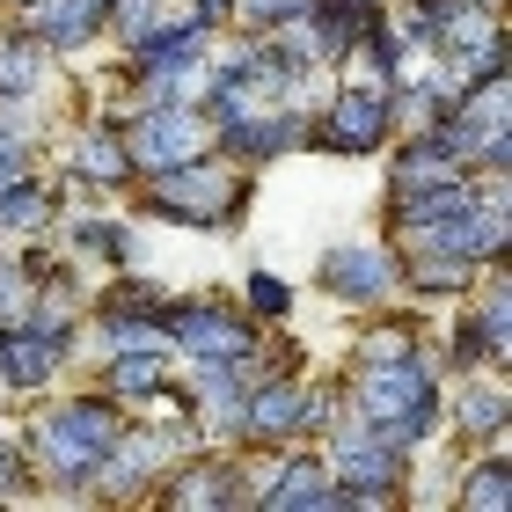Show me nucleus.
<instances>
[{
  "mask_svg": "<svg viewBox=\"0 0 512 512\" xmlns=\"http://www.w3.org/2000/svg\"><path fill=\"white\" fill-rule=\"evenodd\" d=\"M125 417H132V410H125L110 388L59 395L52 410H37L30 425H22V461H30V476H44V491L88 498V483H96V461H103L110 439H118Z\"/></svg>",
  "mask_w": 512,
  "mask_h": 512,
  "instance_id": "obj_1",
  "label": "nucleus"
},
{
  "mask_svg": "<svg viewBox=\"0 0 512 512\" xmlns=\"http://www.w3.org/2000/svg\"><path fill=\"white\" fill-rule=\"evenodd\" d=\"M139 191V213L169 220V227H198V235H235L249 198H256V169H235L220 147H205L176 169H154L132 183Z\"/></svg>",
  "mask_w": 512,
  "mask_h": 512,
  "instance_id": "obj_2",
  "label": "nucleus"
},
{
  "mask_svg": "<svg viewBox=\"0 0 512 512\" xmlns=\"http://www.w3.org/2000/svg\"><path fill=\"white\" fill-rule=\"evenodd\" d=\"M395 139V125H388V88L366 74V81H344V88H330L315 110H308V147L315 154H381Z\"/></svg>",
  "mask_w": 512,
  "mask_h": 512,
  "instance_id": "obj_3",
  "label": "nucleus"
},
{
  "mask_svg": "<svg viewBox=\"0 0 512 512\" xmlns=\"http://www.w3.org/2000/svg\"><path fill=\"white\" fill-rule=\"evenodd\" d=\"M125 132V154H132V176H154V169H176L213 147V118L198 103H176V96H154V103H132Z\"/></svg>",
  "mask_w": 512,
  "mask_h": 512,
  "instance_id": "obj_4",
  "label": "nucleus"
},
{
  "mask_svg": "<svg viewBox=\"0 0 512 512\" xmlns=\"http://www.w3.org/2000/svg\"><path fill=\"white\" fill-rule=\"evenodd\" d=\"M439 410H447V432L461 447H505V432H512L505 366H461V374H447L439 381Z\"/></svg>",
  "mask_w": 512,
  "mask_h": 512,
  "instance_id": "obj_5",
  "label": "nucleus"
},
{
  "mask_svg": "<svg viewBox=\"0 0 512 512\" xmlns=\"http://www.w3.org/2000/svg\"><path fill=\"white\" fill-rule=\"evenodd\" d=\"M256 337H264V330L242 315V300H220V293L169 300V352H183V359H220V366H235Z\"/></svg>",
  "mask_w": 512,
  "mask_h": 512,
  "instance_id": "obj_6",
  "label": "nucleus"
},
{
  "mask_svg": "<svg viewBox=\"0 0 512 512\" xmlns=\"http://www.w3.org/2000/svg\"><path fill=\"white\" fill-rule=\"evenodd\" d=\"M81 359V330H44V322H0V388L8 395H44L66 366Z\"/></svg>",
  "mask_w": 512,
  "mask_h": 512,
  "instance_id": "obj_7",
  "label": "nucleus"
},
{
  "mask_svg": "<svg viewBox=\"0 0 512 512\" xmlns=\"http://www.w3.org/2000/svg\"><path fill=\"white\" fill-rule=\"evenodd\" d=\"M315 286L322 300H337V308H359L374 315L395 300V249L388 242H330L315 264Z\"/></svg>",
  "mask_w": 512,
  "mask_h": 512,
  "instance_id": "obj_8",
  "label": "nucleus"
},
{
  "mask_svg": "<svg viewBox=\"0 0 512 512\" xmlns=\"http://www.w3.org/2000/svg\"><path fill=\"white\" fill-rule=\"evenodd\" d=\"M66 176H74V191H132V154H125V132L96 118L88 110L81 132H74V147H66Z\"/></svg>",
  "mask_w": 512,
  "mask_h": 512,
  "instance_id": "obj_9",
  "label": "nucleus"
},
{
  "mask_svg": "<svg viewBox=\"0 0 512 512\" xmlns=\"http://www.w3.org/2000/svg\"><path fill=\"white\" fill-rule=\"evenodd\" d=\"M242 447H300V374H264V381H249Z\"/></svg>",
  "mask_w": 512,
  "mask_h": 512,
  "instance_id": "obj_10",
  "label": "nucleus"
},
{
  "mask_svg": "<svg viewBox=\"0 0 512 512\" xmlns=\"http://www.w3.org/2000/svg\"><path fill=\"white\" fill-rule=\"evenodd\" d=\"M476 271L469 256H454V249H403L395 256V293H410V300H425V308H447V300H461L476 286Z\"/></svg>",
  "mask_w": 512,
  "mask_h": 512,
  "instance_id": "obj_11",
  "label": "nucleus"
},
{
  "mask_svg": "<svg viewBox=\"0 0 512 512\" xmlns=\"http://www.w3.org/2000/svg\"><path fill=\"white\" fill-rule=\"evenodd\" d=\"M169 381H176V374H169V352H103V359H96V388H110L125 410H132V403H154Z\"/></svg>",
  "mask_w": 512,
  "mask_h": 512,
  "instance_id": "obj_12",
  "label": "nucleus"
},
{
  "mask_svg": "<svg viewBox=\"0 0 512 512\" xmlns=\"http://www.w3.org/2000/svg\"><path fill=\"white\" fill-rule=\"evenodd\" d=\"M447 505H461V512H512V454L505 447H483L476 461H461Z\"/></svg>",
  "mask_w": 512,
  "mask_h": 512,
  "instance_id": "obj_13",
  "label": "nucleus"
},
{
  "mask_svg": "<svg viewBox=\"0 0 512 512\" xmlns=\"http://www.w3.org/2000/svg\"><path fill=\"white\" fill-rule=\"evenodd\" d=\"M44 74H52V52H44L22 22H8V30H0V96H37Z\"/></svg>",
  "mask_w": 512,
  "mask_h": 512,
  "instance_id": "obj_14",
  "label": "nucleus"
},
{
  "mask_svg": "<svg viewBox=\"0 0 512 512\" xmlns=\"http://www.w3.org/2000/svg\"><path fill=\"white\" fill-rule=\"evenodd\" d=\"M417 330H425V322H417V315H395V300H388V308H374V322L359 330L352 366H388V359H410V352H417Z\"/></svg>",
  "mask_w": 512,
  "mask_h": 512,
  "instance_id": "obj_15",
  "label": "nucleus"
},
{
  "mask_svg": "<svg viewBox=\"0 0 512 512\" xmlns=\"http://www.w3.org/2000/svg\"><path fill=\"white\" fill-rule=\"evenodd\" d=\"M242 315L256 322V330H271V322H293V286H286L278 271L256 264V271L242 278Z\"/></svg>",
  "mask_w": 512,
  "mask_h": 512,
  "instance_id": "obj_16",
  "label": "nucleus"
},
{
  "mask_svg": "<svg viewBox=\"0 0 512 512\" xmlns=\"http://www.w3.org/2000/svg\"><path fill=\"white\" fill-rule=\"evenodd\" d=\"M191 15H205V22H213V30H220V22L235 15V0H191Z\"/></svg>",
  "mask_w": 512,
  "mask_h": 512,
  "instance_id": "obj_17",
  "label": "nucleus"
}]
</instances>
